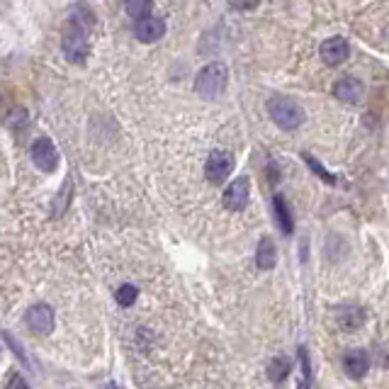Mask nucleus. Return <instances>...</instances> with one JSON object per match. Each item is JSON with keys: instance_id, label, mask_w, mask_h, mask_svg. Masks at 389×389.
<instances>
[{"instance_id": "1", "label": "nucleus", "mask_w": 389, "mask_h": 389, "mask_svg": "<svg viewBox=\"0 0 389 389\" xmlns=\"http://www.w3.org/2000/svg\"><path fill=\"white\" fill-rule=\"evenodd\" d=\"M78 15L80 13H76V20L68 25V32L64 35V42H61L64 54L71 64H83L88 59V54H90V47H88V30L95 25V18H92L90 13H88L85 20H80Z\"/></svg>"}, {"instance_id": "17", "label": "nucleus", "mask_w": 389, "mask_h": 389, "mask_svg": "<svg viewBox=\"0 0 389 389\" xmlns=\"http://www.w3.org/2000/svg\"><path fill=\"white\" fill-rule=\"evenodd\" d=\"M136 297H139V289H136L134 285H122V287L114 292V299H117L119 306H131L136 302Z\"/></svg>"}, {"instance_id": "11", "label": "nucleus", "mask_w": 389, "mask_h": 389, "mask_svg": "<svg viewBox=\"0 0 389 389\" xmlns=\"http://www.w3.org/2000/svg\"><path fill=\"white\" fill-rule=\"evenodd\" d=\"M343 365H346V372L353 380H363L365 372L370 368V355L368 350L363 348H355V350H348L346 353V360H343Z\"/></svg>"}, {"instance_id": "21", "label": "nucleus", "mask_w": 389, "mask_h": 389, "mask_svg": "<svg viewBox=\"0 0 389 389\" xmlns=\"http://www.w3.org/2000/svg\"><path fill=\"white\" fill-rule=\"evenodd\" d=\"M15 387H20V389H27V387H30V385H27V382L18 375V372H15V375L10 377L8 382H5V389H15Z\"/></svg>"}, {"instance_id": "6", "label": "nucleus", "mask_w": 389, "mask_h": 389, "mask_svg": "<svg viewBox=\"0 0 389 389\" xmlns=\"http://www.w3.org/2000/svg\"><path fill=\"white\" fill-rule=\"evenodd\" d=\"M32 161L35 166L44 173H54L59 166V151L54 146V141L49 136H40V139L32 144Z\"/></svg>"}, {"instance_id": "5", "label": "nucleus", "mask_w": 389, "mask_h": 389, "mask_svg": "<svg viewBox=\"0 0 389 389\" xmlns=\"http://www.w3.org/2000/svg\"><path fill=\"white\" fill-rule=\"evenodd\" d=\"M25 324L30 331L40 333V336H49L56 326V314L49 304H35L27 309L25 314Z\"/></svg>"}, {"instance_id": "18", "label": "nucleus", "mask_w": 389, "mask_h": 389, "mask_svg": "<svg viewBox=\"0 0 389 389\" xmlns=\"http://www.w3.org/2000/svg\"><path fill=\"white\" fill-rule=\"evenodd\" d=\"M3 341H5V343H8V346H10V348H13V350H15V355H18V358L22 360V363H25V365H27V368H32V360H30V358H27V355H25V350H22V346H20V343H18V341H15V338H13V336H10V333H8V331H5V333H3Z\"/></svg>"}, {"instance_id": "8", "label": "nucleus", "mask_w": 389, "mask_h": 389, "mask_svg": "<svg viewBox=\"0 0 389 389\" xmlns=\"http://www.w3.org/2000/svg\"><path fill=\"white\" fill-rule=\"evenodd\" d=\"M350 49H348V42L343 37H328L326 42H321L319 47V56L321 61L328 64V66H338L348 59Z\"/></svg>"}, {"instance_id": "13", "label": "nucleus", "mask_w": 389, "mask_h": 389, "mask_svg": "<svg viewBox=\"0 0 389 389\" xmlns=\"http://www.w3.org/2000/svg\"><path fill=\"white\" fill-rule=\"evenodd\" d=\"M273 212H275V219H277V227L285 237H292L294 232V219H292V212H289L287 202H285L282 195H273Z\"/></svg>"}, {"instance_id": "12", "label": "nucleus", "mask_w": 389, "mask_h": 389, "mask_svg": "<svg viewBox=\"0 0 389 389\" xmlns=\"http://www.w3.org/2000/svg\"><path fill=\"white\" fill-rule=\"evenodd\" d=\"M277 263V246L270 237H263L258 244V251H256V265L261 270H273Z\"/></svg>"}, {"instance_id": "9", "label": "nucleus", "mask_w": 389, "mask_h": 389, "mask_svg": "<svg viewBox=\"0 0 389 389\" xmlns=\"http://www.w3.org/2000/svg\"><path fill=\"white\" fill-rule=\"evenodd\" d=\"M134 35L139 42L144 44H153L158 42L163 35H166V22L158 20V18H144V20H136L134 25Z\"/></svg>"}, {"instance_id": "20", "label": "nucleus", "mask_w": 389, "mask_h": 389, "mask_svg": "<svg viewBox=\"0 0 389 389\" xmlns=\"http://www.w3.org/2000/svg\"><path fill=\"white\" fill-rule=\"evenodd\" d=\"M258 3H261V0H229V8L239 10V13H249V10L258 8Z\"/></svg>"}, {"instance_id": "7", "label": "nucleus", "mask_w": 389, "mask_h": 389, "mask_svg": "<svg viewBox=\"0 0 389 389\" xmlns=\"http://www.w3.org/2000/svg\"><path fill=\"white\" fill-rule=\"evenodd\" d=\"M249 197H251V183H249V178L241 175V178L232 180V185L224 190L222 202L229 212H241V210H246V205H249Z\"/></svg>"}, {"instance_id": "10", "label": "nucleus", "mask_w": 389, "mask_h": 389, "mask_svg": "<svg viewBox=\"0 0 389 389\" xmlns=\"http://www.w3.org/2000/svg\"><path fill=\"white\" fill-rule=\"evenodd\" d=\"M363 92H365V88L358 78H343V80H338L336 88H333V95H336L338 100L348 102V105H358V102L363 100Z\"/></svg>"}, {"instance_id": "14", "label": "nucleus", "mask_w": 389, "mask_h": 389, "mask_svg": "<svg viewBox=\"0 0 389 389\" xmlns=\"http://www.w3.org/2000/svg\"><path fill=\"white\" fill-rule=\"evenodd\" d=\"M289 372H292V360L285 358V355H277V358H273L270 363H268V377H270V382H275V385L287 380Z\"/></svg>"}, {"instance_id": "19", "label": "nucleus", "mask_w": 389, "mask_h": 389, "mask_svg": "<svg viewBox=\"0 0 389 389\" xmlns=\"http://www.w3.org/2000/svg\"><path fill=\"white\" fill-rule=\"evenodd\" d=\"M299 360H302V370H304V380L299 382V387L311 385V363H309V355H306V348H299Z\"/></svg>"}, {"instance_id": "2", "label": "nucleus", "mask_w": 389, "mask_h": 389, "mask_svg": "<svg viewBox=\"0 0 389 389\" xmlns=\"http://www.w3.org/2000/svg\"><path fill=\"white\" fill-rule=\"evenodd\" d=\"M227 80H229V68L227 64L222 61H212L207 64L205 68L197 73L195 78V92L202 97V100H215L224 92L227 88Z\"/></svg>"}, {"instance_id": "16", "label": "nucleus", "mask_w": 389, "mask_h": 389, "mask_svg": "<svg viewBox=\"0 0 389 389\" xmlns=\"http://www.w3.org/2000/svg\"><path fill=\"white\" fill-rule=\"evenodd\" d=\"M302 158H304V163H306V166H309L311 171H314L316 175H319V178L324 180V183H328V185H336V183H338V180H336V175H333V173H328L326 168L321 166V163L316 161L314 156H311V153H302Z\"/></svg>"}, {"instance_id": "4", "label": "nucleus", "mask_w": 389, "mask_h": 389, "mask_svg": "<svg viewBox=\"0 0 389 389\" xmlns=\"http://www.w3.org/2000/svg\"><path fill=\"white\" fill-rule=\"evenodd\" d=\"M232 171H234V153L224 149H217L210 153V158H207L205 163V175L212 185H222L224 180L232 175Z\"/></svg>"}, {"instance_id": "15", "label": "nucleus", "mask_w": 389, "mask_h": 389, "mask_svg": "<svg viewBox=\"0 0 389 389\" xmlns=\"http://www.w3.org/2000/svg\"><path fill=\"white\" fill-rule=\"evenodd\" d=\"M151 8L153 3L151 0H124V10L131 20H144L151 15Z\"/></svg>"}, {"instance_id": "3", "label": "nucleus", "mask_w": 389, "mask_h": 389, "mask_svg": "<svg viewBox=\"0 0 389 389\" xmlns=\"http://www.w3.org/2000/svg\"><path fill=\"white\" fill-rule=\"evenodd\" d=\"M268 114H270L273 122L285 131H292V129L302 127L304 119H306L304 107L299 105L297 100H292V97H282V95L273 97V100L268 102Z\"/></svg>"}]
</instances>
